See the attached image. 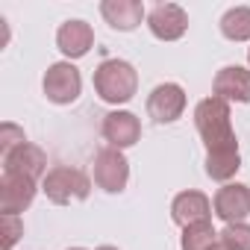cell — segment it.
Here are the masks:
<instances>
[{"instance_id":"obj_1","label":"cell","mask_w":250,"mask_h":250,"mask_svg":"<svg viewBox=\"0 0 250 250\" xmlns=\"http://www.w3.org/2000/svg\"><path fill=\"white\" fill-rule=\"evenodd\" d=\"M194 127L206 145V174L218 183H227L241 168V153L232 130L229 103L221 97H203L194 106Z\"/></svg>"},{"instance_id":"obj_2","label":"cell","mask_w":250,"mask_h":250,"mask_svg":"<svg viewBox=\"0 0 250 250\" xmlns=\"http://www.w3.org/2000/svg\"><path fill=\"white\" fill-rule=\"evenodd\" d=\"M94 91L106 103H130L139 91V74L130 62L124 59H103L94 68Z\"/></svg>"},{"instance_id":"obj_3","label":"cell","mask_w":250,"mask_h":250,"mask_svg":"<svg viewBox=\"0 0 250 250\" xmlns=\"http://www.w3.org/2000/svg\"><path fill=\"white\" fill-rule=\"evenodd\" d=\"M44 194L50 203L56 206H68L74 200H85L91 194V180L80 171V168H68V165H56L47 171L44 183H42Z\"/></svg>"},{"instance_id":"obj_4","label":"cell","mask_w":250,"mask_h":250,"mask_svg":"<svg viewBox=\"0 0 250 250\" xmlns=\"http://www.w3.org/2000/svg\"><path fill=\"white\" fill-rule=\"evenodd\" d=\"M42 88H44V97H47L50 103L68 106V103H74V100L80 97V91H83V77H80V71H77L71 62H53V65L47 68V74H44Z\"/></svg>"},{"instance_id":"obj_5","label":"cell","mask_w":250,"mask_h":250,"mask_svg":"<svg viewBox=\"0 0 250 250\" xmlns=\"http://www.w3.org/2000/svg\"><path fill=\"white\" fill-rule=\"evenodd\" d=\"M94 183H97V188H103L109 194H118V191L127 188V183H130V162H127V156H124V150L103 147L94 156Z\"/></svg>"},{"instance_id":"obj_6","label":"cell","mask_w":250,"mask_h":250,"mask_svg":"<svg viewBox=\"0 0 250 250\" xmlns=\"http://www.w3.org/2000/svg\"><path fill=\"white\" fill-rule=\"evenodd\" d=\"M186 112V91L177 83H162L147 97V115L156 124H174Z\"/></svg>"},{"instance_id":"obj_7","label":"cell","mask_w":250,"mask_h":250,"mask_svg":"<svg viewBox=\"0 0 250 250\" xmlns=\"http://www.w3.org/2000/svg\"><path fill=\"white\" fill-rule=\"evenodd\" d=\"M100 133H103V139L109 142V147L127 150V147H133V145L142 139V121H139L133 112H127V109H115V112H109V115L103 118Z\"/></svg>"},{"instance_id":"obj_8","label":"cell","mask_w":250,"mask_h":250,"mask_svg":"<svg viewBox=\"0 0 250 250\" xmlns=\"http://www.w3.org/2000/svg\"><path fill=\"white\" fill-rule=\"evenodd\" d=\"M147 27L159 42H177L188 30V15L177 3H159L147 12Z\"/></svg>"},{"instance_id":"obj_9","label":"cell","mask_w":250,"mask_h":250,"mask_svg":"<svg viewBox=\"0 0 250 250\" xmlns=\"http://www.w3.org/2000/svg\"><path fill=\"white\" fill-rule=\"evenodd\" d=\"M44 168H47V156L33 142H24L15 150L3 153V174H18V177H30L39 183V177H47Z\"/></svg>"},{"instance_id":"obj_10","label":"cell","mask_w":250,"mask_h":250,"mask_svg":"<svg viewBox=\"0 0 250 250\" xmlns=\"http://www.w3.org/2000/svg\"><path fill=\"white\" fill-rule=\"evenodd\" d=\"M212 209L221 221L227 224H238L250 215V188L241 186V183H227L218 188L215 200H212Z\"/></svg>"},{"instance_id":"obj_11","label":"cell","mask_w":250,"mask_h":250,"mask_svg":"<svg viewBox=\"0 0 250 250\" xmlns=\"http://www.w3.org/2000/svg\"><path fill=\"white\" fill-rule=\"evenodd\" d=\"M36 180L30 177H18V174H3L0 180V212L3 215H18L24 209H30V203L36 200Z\"/></svg>"},{"instance_id":"obj_12","label":"cell","mask_w":250,"mask_h":250,"mask_svg":"<svg viewBox=\"0 0 250 250\" xmlns=\"http://www.w3.org/2000/svg\"><path fill=\"white\" fill-rule=\"evenodd\" d=\"M209 215H212V200L203 191H194V188L180 191L174 197V203H171V218L183 229L186 227H194V224H206Z\"/></svg>"},{"instance_id":"obj_13","label":"cell","mask_w":250,"mask_h":250,"mask_svg":"<svg viewBox=\"0 0 250 250\" xmlns=\"http://www.w3.org/2000/svg\"><path fill=\"white\" fill-rule=\"evenodd\" d=\"M215 97L227 103H250V71L241 65H227L212 80Z\"/></svg>"},{"instance_id":"obj_14","label":"cell","mask_w":250,"mask_h":250,"mask_svg":"<svg viewBox=\"0 0 250 250\" xmlns=\"http://www.w3.org/2000/svg\"><path fill=\"white\" fill-rule=\"evenodd\" d=\"M56 47L68 56V59H83L91 47H94V30L91 24L80 21V18H71L59 27L56 33Z\"/></svg>"},{"instance_id":"obj_15","label":"cell","mask_w":250,"mask_h":250,"mask_svg":"<svg viewBox=\"0 0 250 250\" xmlns=\"http://www.w3.org/2000/svg\"><path fill=\"white\" fill-rule=\"evenodd\" d=\"M100 15L106 18V24L112 30L130 33L145 21V6L139 0H103L100 3Z\"/></svg>"},{"instance_id":"obj_16","label":"cell","mask_w":250,"mask_h":250,"mask_svg":"<svg viewBox=\"0 0 250 250\" xmlns=\"http://www.w3.org/2000/svg\"><path fill=\"white\" fill-rule=\"evenodd\" d=\"M221 33L229 42H250V6H232L221 18Z\"/></svg>"},{"instance_id":"obj_17","label":"cell","mask_w":250,"mask_h":250,"mask_svg":"<svg viewBox=\"0 0 250 250\" xmlns=\"http://www.w3.org/2000/svg\"><path fill=\"white\" fill-rule=\"evenodd\" d=\"M218 241H221V232H215L212 221H206V224L186 227L183 229V238H180V247L183 250H212Z\"/></svg>"},{"instance_id":"obj_18","label":"cell","mask_w":250,"mask_h":250,"mask_svg":"<svg viewBox=\"0 0 250 250\" xmlns=\"http://www.w3.org/2000/svg\"><path fill=\"white\" fill-rule=\"evenodd\" d=\"M221 244L227 250H250V224H227L221 229Z\"/></svg>"},{"instance_id":"obj_19","label":"cell","mask_w":250,"mask_h":250,"mask_svg":"<svg viewBox=\"0 0 250 250\" xmlns=\"http://www.w3.org/2000/svg\"><path fill=\"white\" fill-rule=\"evenodd\" d=\"M24 142H27V136H24L21 127H15V124H3V130H0V150L9 153V150H15Z\"/></svg>"},{"instance_id":"obj_20","label":"cell","mask_w":250,"mask_h":250,"mask_svg":"<svg viewBox=\"0 0 250 250\" xmlns=\"http://www.w3.org/2000/svg\"><path fill=\"white\" fill-rule=\"evenodd\" d=\"M21 232H24L21 218H18V215H3V235H6L3 250H12V244L18 241V235H21Z\"/></svg>"},{"instance_id":"obj_21","label":"cell","mask_w":250,"mask_h":250,"mask_svg":"<svg viewBox=\"0 0 250 250\" xmlns=\"http://www.w3.org/2000/svg\"><path fill=\"white\" fill-rule=\"evenodd\" d=\"M97 250H118V247H112V244H103V247H97Z\"/></svg>"},{"instance_id":"obj_22","label":"cell","mask_w":250,"mask_h":250,"mask_svg":"<svg viewBox=\"0 0 250 250\" xmlns=\"http://www.w3.org/2000/svg\"><path fill=\"white\" fill-rule=\"evenodd\" d=\"M212 250H227V247H224V244H221V241H218V244H215V247H212Z\"/></svg>"},{"instance_id":"obj_23","label":"cell","mask_w":250,"mask_h":250,"mask_svg":"<svg viewBox=\"0 0 250 250\" xmlns=\"http://www.w3.org/2000/svg\"><path fill=\"white\" fill-rule=\"evenodd\" d=\"M68 250H85V247H68Z\"/></svg>"},{"instance_id":"obj_24","label":"cell","mask_w":250,"mask_h":250,"mask_svg":"<svg viewBox=\"0 0 250 250\" xmlns=\"http://www.w3.org/2000/svg\"><path fill=\"white\" fill-rule=\"evenodd\" d=\"M247 62H250V50H247Z\"/></svg>"}]
</instances>
